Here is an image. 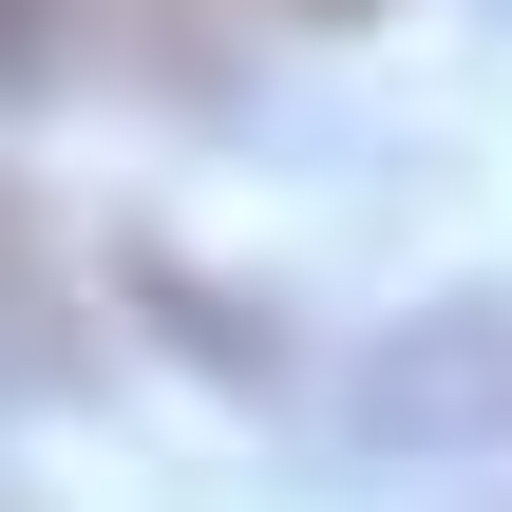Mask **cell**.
I'll return each instance as SVG.
<instances>
[{"instance_id":"6da1fadb","label":"cell","mask_w":512,"mask_h":512,"mask_svg":"<svg viewBox=\"0 0 512 512\" xmlns=\"http://www.w3.org/2000/svg\"><path fill=\"white\" fill-rule=\"evenodd\" d=\"M342 437L399 475H494L512 456V285H456V304H418V323H380L361 342V380H342Z\"/></svg>"},{"instance_id":"7a4b0ae2","label":"cell","mask_w":512,"mask_h":512,"mask_svg":"<svg viewBox=\"0 0 512 512\" xmlns=\"http://www.w3.org/2000/svg\"><path fill=\"white\" fill-rule=\"evenodd\" d=\"M76 380H95V323H76V266H57L38 190L0 171V418H19V399H76Z\"/></svg>"},{"instance_id":"3957f363","label":"cell","mask_w":512,"mask_h":512,"mask_svg":"<svg viewBox=\"0 0 512 512\" xmlns=\"http://www.w3.org/2000/svg\"><path fill=\"white\" fill-rule=\"evenodd\" d=\"M323 19H361V0H323Z\"/></svg>"}]
</instances>
